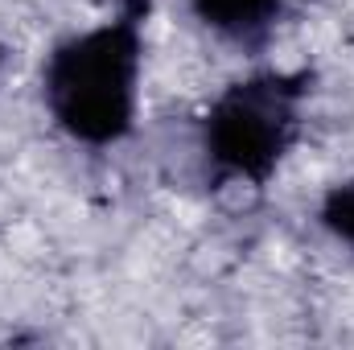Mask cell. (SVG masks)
<instances>
[{
    "instance_id": "6da1fadb",
    "label": "cell",
    "mask_w": 354,
    "mask_h": 350,
    "mask_svg": "<svg viewBox=\"0 0 354 350\" xmlns=\"http://www.w3.org/2000/svg\"><path fill=\"white\" fill-rule=\"evenodd\" d=\"M149 8L153 0H120L115 17L50 50L41 99L71 140L103 149L132 132Z\"/></svg>"
},
{
    "instance_id": "3957f363",
    "label": "cell",
    "mask_w": 354,
    "mask_h": 350,
    "mask_svg": "<svg viewBox=\"0 0 354 350\" xmlns=\"http://www.w3.org/2000/svg\"><path fill=\"white\" fill-rule=\"evenodd\" d=\"M292 4L301 0H189L194 17L235 46H260Z\"/></svg>"
},
{
    "instance_id": "7a4b0ae2",
    "label": "cell",
    "mask_w": 354,
    "mask_h": 350,
    "mask_svg": "<svg viewBox=\"0 0 354 350\" xmlns=\"http://www.w3.org/2000/svg\"><path fill=\"white\" fill-rule=\"evenodd\" d=\"M305 71H256L235 79L202 120V153L214 181L264 185L301 132Z\"/></svg>"
},
{
    "instance_id": "5b68a950",
    "label": "cell",
    "mask_w": 354,
    "mask_h": 350,
    "mask_svg": "<svg viewBox=\"0 0 354 350\" xmlns=\"http://www.w3.org/2000/svg\"><path fill=\"white\" fill-rule=\"evenodd\" d=\"M0 66H4V50H0Z\"/></svg>"
},
{
    "instance_id": "277c9868",
    "label": "cell",
    "mask_w": 354,
    "mask_h": 350,
    "mask_svg": "<svg viewBox=\"0 0 354 350\" xmlns=\"http://www.w3.org/2000/svg\"><path fill=\"white\" fill-rule=\"evenodd\" d=\"M317 219H322V227L338 243H346L354 252V177H346V181H338V185L326 190V198L317 206Z\"/></svg>"
}]
</instances>
